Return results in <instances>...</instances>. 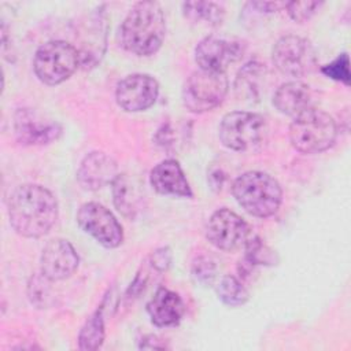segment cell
<instances>
[{
	"mask_svg": "<svg viewBox=\"0 0 351 351\" xmlns=\"http://www.w3.org/2000/svg\"><path fill=\"white\" fill-rule=\"evenodd\" d=\"M244 259L248 265H251L252 267L259 266V265H276L277 262V256L274 254V251H271L265 243L263 240L251 233V236L248 237V240L244 244Z\"/></svg>",
	"mask_w": 351,
	"mask_h": 351,
	"instance_id": "cb8c5ba5",
	"label": "cell"
},
{
	"mask_svg": "<svg viewBox=\"0 0 351 351\" xmlns=\"http://www.w3.org/2000/svg\"><path fill=\"white\" fill-rule=\"evenodd\" d=\"M166 36V19L156 1L136 3L118 30L119 45L134 55L149 56L159 51Z\"/></svg>",
	"mask_w": 351,
	"mask_h": 351,
	"instance_id": "7a4b0ae2",
	"label": "cell"
},
{
	"mask_svg": "<svg viewBox=\"0 0 351 351\" xmlns=\"http://www.w3.org/2000/svg\"><path fill=\"white\" fill-rule=\"evenodd\" d=\"M138 348H166V344L163 343L162 339H159L156 335H147L140 340Z\"/></svg>",
	"mask_w": 351,
	"mask_h": 351,
	"instance_id": "4dcf8cb0",
	"label": "cell"
},
{
	"mask_svg": "<svg viewBox=\"0 0 351 351\" xmlns=\"http://www.w3.org/2000/svg\"><path fill=\"white\" fill-rule=\"evenodd\" d=\"M229 82L225 73L196 70L182 85V104L195 114H203L218 107L226 97Z\"/></svg>",
	"mask_w": 351,
	"mask_h": 351,
	"instance_id": "52a82bcc",
	"label": "cell"
},
{
	"mask_svg": "<svg viewBox=\"0 0 351 351\" xmlns=\"http://www.w3.org/2000/svg\"><path fill=\"white\" fill-rule=\"evenodd\" d=\"M149 184L155 192L165 196L188 197L193 196L191 185L176 159H163L149 171Z\"/></svg>",
	"mask_w": 351,
	"mask_h": 351,
	"instance_id": "2e32d148",
	"label": "cell"
},
{
	"mask_svg": "<svg viewBox=\"0 0 351 351\" xmlns=\"http://www.w3.org/2000/svg\"><path fill=\"white\" fill-rule=\"evenodd\" d=\"M321 73L325 74L328 78L339 81L344 85H350V60L347 52L340 53L335 60L321 67Z\"/></svg>",
	"mask_w": 351,
	"mask_h": 351,
	"instance_id": "4316f807",
	"label": "cell"
},
{
	"mask_svg": "<svg viewBox=\"0 0 351 351\" xmlns=\"http://www.w3.org/2000/svg\"><path fill=\"white\" fill-rule=\"evenodd\" d=\"M208 184L211 185V189L214 191H219L222 184H223V180H225V174L222 173L221 169H213L210 173H208Z\"/></svg>",
	"mask_w": 351,
	"mask_h": 351,
	"instance_id": "1f68e13d",
	"label": "cell"
},
{
	"mask_svg": "<svg viewBox=\"0 0 351 351\" xmlns=\"http://www.w3.org/2000/svg\"><path fill=\"white\" fill-rule=\"evenodd\" d=\"M159 95L158 81L143 73L129 74L122 78L115 89L118 106L128 112H140L155 104Z\"/></svg>",
	"mask_w": 351,
	"mask_h": 351,
	"instance_id": "7c38bea8",
	"label": "cell"
},
{
	"mask_svg": "<svg viewBox=\"0 0 351 351\" xmlns=\"http://www.w3.org/2000/svg\"><path fill=\"white\" fill-rule=\"evenodd\" d=\"M10 225L22 237L40 239L55 225L59 214L55 195L38 184L16 186L7 203Z\"/></svg>",
	"mask_w": 351,
	"mask_h": 351,
	"instance_id": "6da1fadb",
	"label": "cell"
},
{
	"mask_svg": "<svg viewBox=\"0 0 351 351\" xmlns=\"http://www.w3.org/2000/svg\"><path fill=\"white\" fill-rule=\"evenodd\" d=\"M245 43L237 37L210 34L202 38L195 48V62L200 70L225 73L239 62L245 52Z\"/></svg>",
	"mask_w": 351,
	"mask_h": 351,
	"instance_id": "9c48e42d",
	"label": "cell"
},
{
	"mask_svg": "<svg viewBox=\"0 0 351 351\" xmlns=\"http://www.w3.org/2000/svg\"><path fill=\"white\" fill-rule=\"evenodd\" d=\"M251 233L250 225L226 207L214 211L206 225V239L208 243L226 252L243 248Z\"/></svg>",
	"mask_w": 351,
	"mask_h": 351,
	"instance_id": "8fae6325",
	"label": "cell"
},
{
	"mask_svg": "<svg viewBox=\"0 0 351 351\" xmlns=\"http://www.w3.org/2000/svg\"><path fill=\"white\" fill-rule=\"evenodd\" d=\"M14 133L22 145H45L62 134V126L44 122L29 108H19L14 115Z\"/></svg>",
	"mask_w": 351,
	"mask_h": 351,
	"instance_id": "5bb4252c",
	"label": "cell"
},
{
	"mask_svg": "<svg viewBox=\"0 0 351 351\" xmlns=\"http://www.w3.org/2000/svg\"><path fill=\"white\" fill-rule=\"evenodd\" d=\"M181 7L184 16L193 23L219 26L225 18L223 5L215 1H185Z\"/></svg>",
	"mask_w": 351,
	"mask_h": 351,
	"instance_id": "7402d4cb",
	"label": "cell"
},
{
	"mask_svg": "<svg viewBox=\"0 0 351 351\" xmlns=\"http://www.w3.org/2000/svg\"><path fill=\"white\" fill-rule=\"evenodd\" d=\"M149 262L152 269L156 271H166L171 263V250L169 247H160L155 250L149 256Z\"/></svg>",
	"mask_w": 351,
	"mask_h": 351,
	"instance_id": "f546056e",
	"label": "cell"
},
{
	"mask_svg": "<svg viewBox=\"0 0 351 351\" xmlns=\"http://www.w3.org/2000/svg\"><path fill=\"white\" fill-rule=\"evenodd\" d=\"M80 256L73 244L66 239L49 240L40 256V273L51 281L69 278L77 270Z\"/></svg>",
	"mask_w": 351,
	"mask_h": 351,
	"instance_id": "4fadbf2b",
	"label": "cell"
},
{
	"mask_svg": "<svg viewBox=\"0 0 351 351\" xmlns=\"http://www.w3.org/2000/svg\"><path fill=\"white\" fill-rule=\"evenodd\" d=\"M324 1H288L284 4L289 18L298 23L307 22L319 8Z\"/></svg>",
	"mask_w": 351,
	"mask_h": 351,
	"instance_id": "83f0119b",
	"label": "cell"
},
{
	"mask_svg": "<svg viewBox=\"0 0 351 351\" xmlns=\"http://www.w3.org/2000/svg\"><path fill=\"white\" fill-rule=\"evenodd\" d=\"M78 226L104 248H117L123 241V229L115 215L97 202L84 203L75 215Z\"/></svg>",
	"mask_w": 351,
	"mask_h": 351,
	"instance_id": "30bf717a",
	"label": "cell"
},
{
	"mask_svg": "<svg viewBox=\"0 0 351 351\" xmlns=\"http://www.w3.org/2000/svg\"><path fill=\"white\" fill-rule=\"evenodd\" d=\"M191 273L197 282L203 285H211L213 281L215 280L217 266L211 258L202 255L192 262Z\"/></svg>",
	"mask_w": 351,
	"mask_h": 351,
	"instance_id": "f1b7e54d",
	"label": "cell"
},
{
	"mask_svg": "<svg viewBox=\"0 0 351 351\" xmlns=\"http://www.w3.org/2000/svg\"><path fill=\"white\" fill-rule=\"evenodd\" d=\"M265 74V64L250 62L247 63L237 74L236 78V90L240 95H245L247 97L255 96L261 77Z\"/></svg>",
	"mask_w": 351,
	"mask_h": 351,
	"instance_id": "484cf974",
	"label": "cell"
},
{
	"mask_svg": "<svg viewBox=\"0 0 351 351\" xmlns=\"http://www.w3.org/2000/svg\"><path fill=\"white\" fill-rule=\"evenodd\" d=\"M339 128L332 115L313 106L289 125V141L302 154H319L336 143Z\"/></svg>",
	"mask_w": 351,
	"mask_h": 351,
	"instance_id": "277c9868",
	"label": "cell"
},
{
	"mask_svg": "<svg viewBox=\"0 0 351 351\" xmlns=\"http://www.w3.org/2000/svg\"><path fill=\"white\" fill-rule=\"evenodd\" d=\"M81 66L77 47L63 40H51L38 47L33 59L36 77L45 85H59Z\"/></svg>",
	"mask_w": 351,
	"mask_h": 351,
	"instance_id": "5b68a950",
	"label": "cell"
},
{
	"mask_svg": "<svg viewBox=\"0 0 351 351\" xmlns=\"http://www.w3.org/2000/svg\"><path fill=\"white\" fill-rule=\"evenodd\" d=\"M48 280L41 273L33 274L27 282V298L30 303L37 308H49L53 304L52 289Z\"/></svg>",
	"mask_w": 351,
	"mask_h": 351,
	"instance_id": "d4e9b609",
	"label": "cell"
},
{
	"mask_svg": "<svg viewBox=\"0 0 351 351\" xmlns=\"http://www.w3.org/2000/svg\"><path fill=\"white\" fill-rule=\"evenodd\" d=\"M273 106L278 112L295 118L311 107V89L303 81L284 82L273 95Z\"/></svg>",
	"mask_w": 351,
	"mask_h": 351,
	"instance_id": "d6986e66",
	"label": "cell"
},
{
	"mask_svg": "<svg viewBox=\"0 0 351 351\" xmlns=\"http://www.w3.org/2000/svg\"><path fill=\"white\" fill-rule=\"evenodd\" d=\"M147 313L158 328L176 326L185 314V304L177 292L159 287L147 303Z\"/></svg>",
	"mask_w": 351,
	"mask_h": 351,
	"instance_id": "ac0fdd59",
	"label": "cell"
},
{
	"mask_svg": "<svg viewBox=\"0 0 351 351\" xmlns=\"http://www.w3.org/2000/svg\"><path fill=\"white\" fill-rule=\"evenodd\" d=\"M104 300L101 304L90 314V317L82 325L78 333V348L93 351L101 347L106 337V325H104Z\"/></svg>",
	"mask_w": 351,
	"mask_h": 351,
	"instance_id": "44dd1931",
	"label": "cell"
},
{
	"mask_svg": "<svg viewBox=\"0 0 351 351\" xmlns=\"http://www.w3.org/2000/svg\"><path fill=\"white\" fill-rule=\"evenodd\" d=\"M271 60L281 74L299 78L317 67V52L307 38L287 34L273 45Z\"/></svg>",
	"mask_w": 351,
	"mask_h": 351,
	"instance_id": "ba28073f",
	"label": "cell"
},
{
	"mask_svg": "<svg viewBox=\"0 0 351 351\" xmlns=\"http://www.w3.org/2000/svg\"><path fill=\"white\" fill-rule=\"evenodd\" d=\"M112 202L115 208L126 218L134 219L141 210L143 193L140 186L130 176L122 173L118 174L111 182Z\"/></svg>",
	"mask_w": 351,
	"mask_h": 351,
	"instance_id": "ffe728a7",
	"label": "cell"
},
{
	"mask_svg": "<svg viewBox=\"0 0 351 351\" xmlns=\"http://www.w3.org/2000/svg\"><path fill=\"white\" fill-rule=\"evenodd\" d=\"M118 176V166L112 156L101 151L85 155L77 170V181L86 191H97L111 184Z\"/></svg>",
	"mask_w": 351,
	"mask_h": 351,
	"instance_id": "9a60e30c",
	"label": "cell"
},
{
	"mask_svg": "<svg viewBox=\"0 0 351 351\" xmlns=\"http://www.w3.org/2000/svg\"><path fill=\"white\" fill-rule=\"evenodd\" d=\"M106 14L100 7L90 15L88 23L84 26L81 47L77 48L81 58V66L84 69H92L101 60L106 51Z\"/></svg>",
	"mask_w": 351,
	"mask_h": 351,
	"instance_id": "e0dca14e",
	"label": "cell"
},
{
	"mask_svg": "<svg viewBox=\"0 0 351 351\" xmlns=\"http://www.w3.org/2000/svg\"><path fill=\"white\" fill-rule=\"evenodd\" d=\"M215 291H217L218 299L229 307L243 306L250 299V293L244 287V284L232 274L223 276L219 280Z\"/></svg>",
	"mask_w": 351,
	"mask_h": 351,
	"instance_id": "603a6c76",
	"label": "cell"
},
{
	"mask_svg": "<svg viewBox=\"0 0 351 351\" xmlns=\"http://www.w3.org/2000/svg\"><path fill=\"white\" fill-rule=\"evenodd\" d=\"M232 193L245 213L258 218L274 215L282 203V189L278 181L258 170L239 176L232 184Z\"/></svg>",
	"mask_w": 351,
	"mask_h": 351,
	"instance_id": "3957f363",
	"label": "cell"
},
{
	"mask_svg": "<svg viewBox=\"0 0 351 351\" xmlns=\"http://www.w3.org/2000/svg\"><path fill=\"white\" fill-rule=\"evenodd\" d=\"M267 134L266 118L251 111H232L223 115L218 137L232 151H250L261 145Z\"/></svg>",
	"mask_w": 351,
	"mask_h": 351,
	"instance_id": "8992f818",
	"label": "cell"
}]
</instances>
